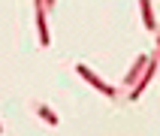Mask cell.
Wrapping results in <instances>:
<instances>
[{"label":"cell","instance_id":"1","mask_svg":"<svg viewBox=\"0 0 160 136\" xmlns=\"http://www.w3.org/2000/svg\"><path fill=\"white\" fill-rule=\"evenodd\" d=\"M76 73H79V76H82L85 82H88V85H94V88H97L100 94H106V97H112V100L118 97V88H112V85H106V82L100 79V76H97L94 70H88L85 63H76Z\"/></svg>","mask_w":160,"mask_h":136},{"label":"cell","instance_id":"2","mask_svg":"<svg viewBox=\"0 0 160 136\" xmlns=\"http://www.w3.org/2000/svg\"><path fill=\"white\" fill-rule=\"evenodd\" d=\"M157 67H160V61H154V58H151V61H148V67H145V73L139 76V82H136L133 88H130V94H127V100H133V103H136V100L142 97V91L148 88V85H151V79L157 76Z\"/></svg>","mask_w":160,"mask_h":136},{"label":"cell","instance_id":"3","mask_svg":"<svg viewBox=\"0 0 160 136\" xmlns=\"http://www.w3.org/2000/svg\"><path fill=\"white\" fill-rule=\"evenodd\" d=\"M148 61H151L148 54H139V58L133 61V67H130V70H127V76H124V85H127V88H133L136 82H139V76L145 73V67H148Z\"/></svg>","mask_w":160,"mask_h":136},{"label":"cell","instance_id":"4","mask_svg":"<svg viewBox=\"0 0 160 136\" xmlns=\"http://www.w3.org/2000/svg\"><path fill=\"white\" fill-rule=\"evenodd\" d=\"M139 6H142V21L148 30H157V21H154V12H151V0H139Z\"/></svg>","mask_w":160,"mask_h":136},{"label":"cell","instance_id":"5","mask_svg":"<svg viewBox=\"0 0 160 136\" xmlns=\"http://www.w3.org/2000/svg\"><path fill=\"white\" fill-rule=\"evenodd\" d=\"M36 30H39V43L48 45V27H45V9H36Z\"/></svg>","mask_w":160,"mask_h":136},{"label":"cell","instance_id":"6","mask_svg":"<svg viewBox=\"0 0 160 136\" xmlns=\"http://www.w3.org/2000/svg\"><path fill=\"white\" fill-rule=\"evenodd\" d=\"M36 115H39V118H42V121H45V124H58V115H54V112H52V109H48V106H36Z\"/></svg>","mask_w":160,"mask_h":136},{"label":"cell","instance_id":"7","mask_svg":"<svg viewBox=\"0 0 160 136\" xmlns=\"http://www.w3.org/2000/svg\"><path fill=\"white\" fill-rule=\"evenodd\" d=\"M157 61H160V33H157Z\"/></svg>","mask_w":160,"mask_h":136},{"label":"cell","instance_id":"8","mask_svg":"<svg viewBox=\"0 0 160 136\" xmlns=\"http://www.w3.org/2000/svg\"><path fill=\"white\" fill-rule=\"evenodd\" d=\"M0 133H3V124H0Z\"/></svg>","mask_w":160,"mask_h":136}]
</instances>
